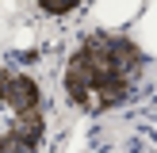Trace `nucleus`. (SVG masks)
I'll return each instance as SVG.
<instances>
[{
	"label": "nucleus",
	"instance_id": "f257e3e1",
	"mask_svg": "<svg viewBox=\"0 0 157 153\" xmlns=\"http://www.w3.org/2000/svg\"><path fill=\"white\" fill-rule=\"evenodd\" d=\"M142 80V54L130 38L88 35L65 65V96L84 111L123 103Z\"/></svg>",
	"mask_w": 157,
	"mask_h": 153
},
{
	"label": "nucleus",
	"instance_id": "f03ea898",
	"mask_svg": "<svg viewBox=\"0 0 157 153\" xmlns=\"http://www.w3.org/2000/svg\"><path fill=\"white\" fill-rule=\"evenodd\" d=\"M42 92L31 76L0 69V153H31L42 138Z\"/></svg>",
	"mask_w": 157,
	"mask_h": 153
},
{
	"label": "nucleus",
	"instance_id": "7ed1b4c3",
	"mask_svg": "<svg viewBox=\"0 0 157 153\" xmlns=\"http://www.w3.org/2000/svg\"><path fill=\"white\" fill-rule=\"evenodd\" d=\"M42 8L54 12V15H65L69 8H77V0H42Z\"/></svg>",
	"mask_w": 157,
	"mask_h": 153
}]
</instances>
